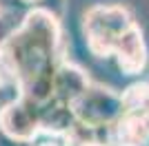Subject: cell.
I'll return each instance as SVG.
<instances>
[{
  "mask_svg": "<svg viewBox=\"0 0 149 146\" xmlns=\"http://www.w3.org/2000/svg\"><path fill=\"white\" fill-rule=\"evenodd\" d=\"M36 146H62V144H56V142H42V144H36Z\"/></svg>",
  "mask_w": 149,
  "mask_h": 146,
  "instance_id": "12",
  "label": "cell"
},
{
  "mask_svg": "<svg viewBox=\"0 0 149 146\" xmlns=\"http://www.w3.org/2000/svg\"><path fill=\"white\" fill-rule=\"evenodd\" d=\"M91 82H89L87 73L80 67H76L74 62L62 60L56 69V97L65 102L74 104L82 93L87 91Z\"/></svg>",
  "mask_w": 149,
  "mask_h": 146,
  "instance_id": "7",
  "label": "cell"
},
{
  "mask_svg": "<svg viewBox=\"0 0 149 146\" xmlns=\"http://www.w3.org/2000/svg\"><path fill=\"white\" fill-rule=\"evenodd\" d=\"M0 128L5 133L18 137V140L33 142L38 133H42L40 126V104L29 100L27 95L5 104L0 109Z\"/></svg>",
  "mask_w": 149,
  "mask_h": 146,
  "instance_id": "4",
  "label": "cell"
},
{
  "mask_svg": "<svg viewBox=\"0 0 149 146\" xmlns=\"http://www.w3.org/2000/svg\"><path fill=\"white\" fill-rule=\"evenodd\" d=\"M0 146H33V142L18 140V137H13V135L5 133V131L0 128Z\"/></svg>",
  "mask_w": 149,
  "mask_h": 146,
  "instance_id": "10",
  "label": "cell"
},
{
  "mask_svg": "<svg viewBox=\"0 0 149 146\" xmlns=\"http://www.w3.org/2000/svg\"><path fill=\"white\" fill-rule=\"evenodd\" d=\"M22 2H40V0H22Z\"/></svg>",
  "mask_w": 149,
  "mask_h": 146,
  "instance_id": "13",
  "label": "cell"
},
{
  "mask_svg": "<svg viewBox=\"0 0 149 146\" xmlns=\"http://www.w3.org/2000/svg\"><path fill=\"white\" fill-rule=\"evenodd\" d=\"M62 31L58 16L47 7L25 13V22L11 42L0 49V80H18L25 86L36 73L60 60Z\"/></svg>",
  "mask_w": 149,
  "mask_h": 146,
  "instance_id": "1",
  "label": "cell"
},
{
  "mask_svg": "<svg viewBox=\"0 0 149 146\" xmlns=\"http://www.w3.org/2000/svg\"><path fill=\"white\" fill-rule=\"evenodd\" d=\"M76 117L87 124H116L120 117L127 113L125 95L113 93L111 89L91 84L74 104Z\"/></svg>",
  "mask_w": 149,
  "mask_h": 146,
  "instance_id": "3",
  "label": "cell"
},
{
  "mask_svg": "<svg viewBox=\"0 0 149 146\" xmlns=\"http://www.w3.org/2000/svg\"><path fill=\"white\" fill-rule=\"evenodd\" d=\"M76 111L74 106L65 100L51 97L49 102L40 104V126L42 133L54 135V137H67V133L71 131V126L76 124Z\"/></svg>",
  "mask_w": 149,
  "mask_h": 146,
  "instance_id": "6",
  "label": "cell"
},
{
  "mask_svg": "<svg viewBox=\"0 0 149 146\" xmlns=\"http://www.w3.org/2000/svg\"><path fill=\"white\" fill-rule=\"evenodd\" d=\"M111 55L116 58L118 69L127 75H138V73L145 71V67H147V44H145L143 31L138 29V24L127 29L116 40Z\"/></svg>",
  "mask_w": 149,
  "mask_h": 146,
  "instance_id": "5",
  "label": "cell"
},
{
  "mask_svg": "<svg viewBox=\"0 0 149 146\" xmlns=\"http://www.w3.org/2000/svg\"><path fill=\"white\" fill-rule=\"evenodd\" d=\"M22 22H25V16H20L18 11H13V9H0V49H5L16 38V33L20 31Z\"/></svg>",
  "mask_w": 149,
  "mask_h": 146,
  "instance_id": "9",
  "label": "cell"
},
{
  "mask_svg": "<svg viewBox=\"0 0 149 146\" xmlns=\"http://www.w3.org/2000/svg\"><path fill=\"white\" fill-rule=\"evenodd\" d=\"M62 146H82V144H78V142H71V140H65V142H62Z\"/></svg>",
  "mask_w": 149,
  "mask_h": 146,
  "instance_id": "11",
  "label": "cell"
},
{
  "mask_svg": "<svg viewBox=\"0 0 149 146\" xmlns=\"http://www.w3.org/2000/svg\"><path fill=\"white\" fill-rule=\"evenodd\" d=\"M134 16L120 5H98L91 7L85 18L82 29L87 38V47L96 58H107L113 53L116 40L127 29L134 27Z\"/></svg>",
  "mask_w": 149,
  "mask_h": 146,
  "instance_id": "2",
  "label": "cell"
},
{
  "mask_svg": "<svg viewBox=\"0 0 149 146\" xmlns=\"http://www.w3.org/2000/svg\"><path fill=\"white\" fill-rule=\"evenodd\" d=\"M58 64H49L47 69L36 73L29 82H25L22 91H25V95L29 100H33L38 104H45V102H49L51 97H56V69H58Z\"/></svg>",
  "mask_w": 149,
  "mask_h": 146,
  "instance_id": "8",
  "label": "cell"
}]
</instances>
